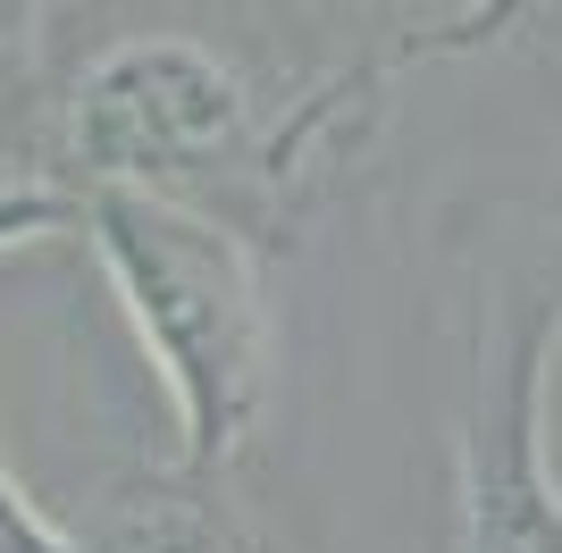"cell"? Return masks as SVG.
<instances>
[{"label": "cell", "instance_id": "obj_3", "mask_svg": "<svg viewBox=\"0 0 562 553\" xmlns=\"http://www.w3.org/2000/svg\"><path fill=\"white\" fill-rule=\"evenodd\" d=\"M68 520L85 553H278L244 495V470H193L177 444L126 453L110 478L85 486Z\"/></svg>", "mask_w": 562, "mask_h": 553}, {"label": "cell", "instance_id": "obj_4", "mask_svg": "<svg viewBox=\"0 0 562 553\" xmlns=\"http://www.w3.org/2000/svg\"><path fill=\"white\" fill-rule=\"evenodd\" d=\"M76 210H85V202H76L68 184H59V168L43 160L34 101L0 92V260L76 244Z\"/></svg>", "mask_w": 562, "mask_h": 553}, {"label": "cell", "instance_id": "obj_2", "mask_svg": "<svg viewBox=\"0 0 562 553\" xmlns=\"http://www.w3.org/2000/svg\"><path fill=\"white\" fill-rule=\"evenodd\" d=\"M101 302L126 327L168 411V444L193 470H252L285 377V319L269 285V244L186 202L85 193L76 244Z\"/></svg>", "mask_w": 562, "mask_h": 553}, {"label": "cell", "instance_id": "obj_8", "mask_svg": "<svg viewBox=\"0 0 562 553\" xmlns=\"http://www.w3.org/2000/svg\"><path fill=\"white\" fill-rule=\"evenodd\" d=\"M554 486H562V478H554Z\"/></svg>", "mask_w": 562, "mask_h": 553}, {"label": "cell", "instance_id": "obj_6", "mask_svg": "<svg viewBox=\"0 0 562 553\" xmlns=\"http://www.w3.org/2000/svg\"><path fill=\"white\" fill-rule=\"evenodd\" d=\"M50 25H59V0H0V92L34 101L50 59Z\"/></svg>", "mask_w": 562, "mask_h": 553}, {"label": "cell", "instance_id": "obj_1", "mask_svg": "<svg viewBox=\"0 0 562 553\" xmlns=\"http://www.w3.org/2000/svg\"><path fill=\"white\" fill-rule=\"evenodd\" d=\"M352 117V76L303 68L244 9L202 18H110L85 43H50L34 84V135L76 202L151 193L211 210L278 252L303 218Z\"/></svg>", "mask_w": 562, "mask_h": 553}, {"label": "cell", "instance_id": "obj_7", "mask_svg": "<svg viewBox=\"0 0 562 553\" xmlns=\"http://www.w3.org/2000/svg\"><path fill=\"white\" fill-rule=\"evenodd\" d=\"M235 9L260 34H278V25H352V18H370L378 0H235Z\"/></svg>", "mask_w": 562, "mask_h": 553}, {"label": "cell", "instance_id": "obj_5", "mask_svg": "<svg viewBox=\"0 0 562 553\" xmlns=\"http://www.w3.org/2000/svg\"><path fill=\"white\" fill-rule=\"evenodd\" d=\"M0 553H85L76 520L50 511L43 495L25 486V470L9 461V444H0Z\"/></svg>", "mask_w": 562, "mask_h": 553}]
</instances>
